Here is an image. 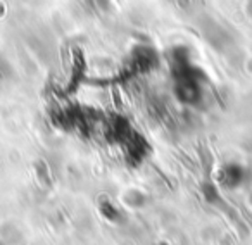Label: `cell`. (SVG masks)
I'll return each mask as SVG.
<instances>
[{
  "label": "cell",
  "mask_w": 252,
  "mask_h": 245,
  "mask_svg": "<svg viewBox=\"0 0 252 245\" xmlns=\"http://www.w3.org/2000/svg\"><path fill=\"white\" fill-rule=\"evenodd\" d=\"M220 178H221V183H223L226 188L233 190L244 185L245 175L240 166H226V168H223V171H221Z\"/></svg>",
  "instance_id": "obj_1"
},
{
  "label": "cell",
  "mask_w": 252,
  "mask_h": 245,
  "mask_svg": "<svg viewBox=\"0 0 252 245\" xmlns=\"http://www.w3.org/2000/svg\"><path fill=\"white\" fill-rule=\"evenodd\" d=\"M100 213L104 214L109 221H119V219H121V213H119V209L111 202L100 204Z\"/></svg>",
  "instance_id": "obj_2"
},
{
  "label": "cell",
  "mask_w": 252,
  "mask_h": 245,
  "mask_svg": "<svg viewBox=\"0 0 252 245\" xmlns=\"http://www.w3.org/2000/svg\"><path fill=\"white\" fill-rule=\"evenodd\" d=\"M204 197L209 204H218L221 202V197L218 193V188L214 185H206L204 186Z\"/></svg>",
  "instance_id": "obj_3"
}]
</instances>
